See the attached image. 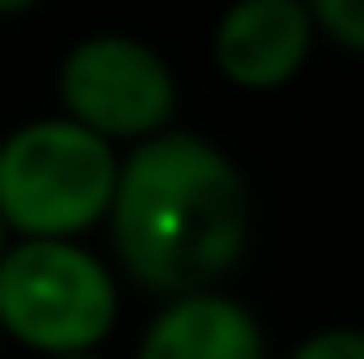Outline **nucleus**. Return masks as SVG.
<instances>
[{
  "mask_svg": "<svg viewBox=\"0 0 364 359\" xmlns=\"http://www.w3.org/2000/svg\"><path fill=\"white\" fill-rule=\"evenodd\" d=\"M58 359H111L106 349H95V354H58Z\"/></svg>",
  "mask_w": 364,
  "mask_h": 359,
  "instance_id": "nucleus-11",
  "label": "nucleus"
},
{
  "mask_svg": "<svg viewBox=\"0 0 364 359\" xmlns=\"http://www.w3.org/2000/svg\"><path fill=\"white\" fill-rule=\"evenodd\" d=\"M285 359H364V328H348V323L317 328V333H306Z\"/></svg>",
  "mask_w": 364,
  "mask_h": 359,
  "instance_id": "nucleus-8",
  "label": "nucleus"
},
{
  "mask_svg": "<svg viewBox=\"0 0 364 359\" xmlns=\"http://www.w3.org/2000/svg\"><path fill=\"white\" fill-rule=\"evenodd\" d=\"M37 6H43V0H0V16H27Z\"/></svg>",
  "mask_w": 364,
  "mask_h": 359,
  "instance_id": "nucleus-9",
  "label": "nucleus"
},
{
  "mask_svg": "<svg viewBox=\"0 0 364 359\" xmlns=\"http://www.w3.org/2000/svg\"><path fill=\"white\" fill-rule=\"evenodd\" d=\"M132 359H269V338L237 296L196 291L159 301Z\"/></svg>",
  "mask_w": 364,
  "mask_h": 359,
  "instance_id": "nucleus-6",
  "label": "nucleus"
},
{
  "mask_svg": "<svg viewBox=\"0 0 364 359\" xmlns=\"http://www.w3.org/2000/svg\"><path fill=\"white\" fill-rule=\"evenodd\" d=\"M0 349H6V338H0Z\"/></svg>",
  "mask_w": 364,
  "mask_h": 359,
  "instance_id": "nucleus-12",
  "label": "nucleus"
},
{
  "mask_svg": "<svg viewBox=\"0 0 364 359\" xmlns=\"http://www.w3.org/2000/svg\"><path fill=\"white\" fill-rule=\"evenodd\" d=\"M122 323V280L85 243H11L0 259V338L37 359L95 354Z\"/></svg>",
  "mask_w": 364,
  "mask_h": 359,
  "instance_id": "nucleus-3",
  "label": "nucleus"
},
{
  "mask_svg": "<svg viewBox=\"0 0 364 359\" xmlns=\"http://www.w3.org/2000/svg\"><path fill=\"white\" fill-rule=\"evenodd\" d=\"M122 148L69 117H32L0 138V222L16 243H85L106 227Z\"/></svg>",
  "mask_w": 364,
  "mask_h": 359,
  "instance_id": "nucleus-2",
  "label": "nucleus"
},
{
  "mask_svg": "<svg viewBox=\"0 0 364 359\" xmlns=\"http://www.w3.org/2000/svg\"><path fill=\"white\" fill-rule=\"evenodd\" d=\"M11 243H16V238H11V227L0 222V259H6V249H11Z\"/></svg>",
  "mask_w": 364,
  "mask_h": 359,
  "instance_id": "nucleus-10",
  "label": "nucleus"
},
{
  "mask_svg": "<svg viewBox=\"0 0 364 359\" xmlns=\"http://www.w3.org/2000/svg\"><path fill=\"white\" fill-rule=\"evenodd\" d=\"M317 21L306 0H228L211 27V64L243 95H274L306 69Z\"/></svg>",
  "mask_w": 364,
  "mask_h": 359,
  "instance_id": "nucleus-5",
  "label": "nucleus"
},
{
  "mask_svg": "<svg viewBox=\"0 0 364 359\" xmlns=\"http://www.w3.org/2000/svg\"><path fill=\"white\" fill-rule=\"evenodd\" d=\"M306 11L317 21V37L364 58V0H306Z\"/></svg>",
  "mask_w": 364,
  "mask_h": 359,
  "instance_id": "nucleus-7",
  "label": "nucleus"
},
{
  "mask_svg": "<svg viewBox=\"0 0 364 359\" xmlns=\"http://www.w3.org/2000/svg\"><path fill=\"white\" fill-rule=\"evenodd\" d=\"M58 117L80 122L85 132L111 148H137L174 127L180 80L154 43L132 32H90L58 58L53 74Z\"/></svg>",
  "mask_w": 364,
  "mask_h": 359,
  "instance_id": "nucleus-4",
  "label": "nucleus"
},
{
  "mask_svg": "<svg viewBox=\"0 0 364 359\" xmlns=\"http://www.w3.org/2000/svg\"><path fill=\"white\" fill-rule=\"evenodd\" d=\"M106 238L117 269L159 301L222 291L254 238L248 175L222 143L169 127L122 154Z\"/></svg>",
  "mask_w": 364,
  "mask_h": 359,
  "instance_id": "nucleus-1",
  "label": "nucleus"
}]
</instances>
